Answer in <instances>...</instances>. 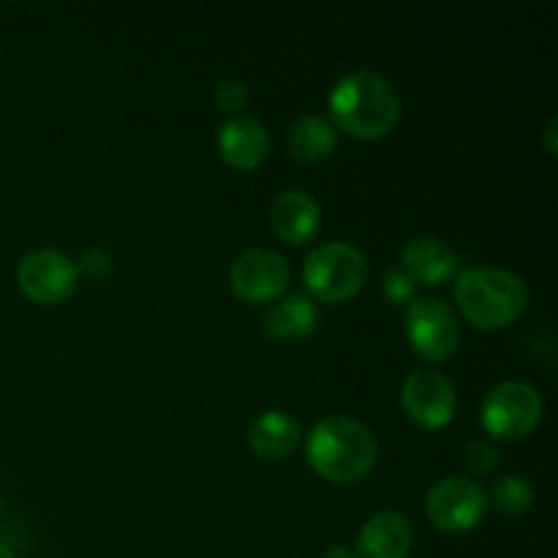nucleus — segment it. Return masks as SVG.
<instances>
[{
    "label": "nucleus",
    "instance_id": "nucleus-1",
    "mask_svg": "<svg viewBox=\"0 0 558 558\" xmlns=\"http://www.w3.org/2000/svg\"><path fill=\"white\" fill-rule=\"evenodd\" d=\"M330 123L354 140H381L401 120V96L376 71H352L330 93Z\"/></svg>",
    "mask_w": 558,
    "mask_h": 558
},
{
    "label": "nucleus",
    "instance_id": "nucleus-2",
    "mask_svg": "<svg viewBox=\"0 0 558 558\" xmlns=\"http://www.w3.org/2000/svg\"><path fill=\"white\" fill-rule=\"evenodd\" d=\"M308 463L322 480L332 485H354L371 474L379 458V441L365 423L343 414L319 420L311 428Z\"/></svg>",
    "mask_w": 558,
    "mask_h": 558
},
{
    "label": "nucleus",
    "instance_id": "nucleus-3",
    "mask_svg": "<svg viewBox=\"0 0 558 558\" xmlns=\"http://www.w3.org/2000/svg\"><path fill=\"white\" fill-rule=\"evenodd\" d=\"M458 311L477 330H501L529 308V287L521 276L501 267H469L452 287Z\"/></svg>",
    "mask_w": 558,
    "mask_h": 558
},
{
    "label": "nucleus",
    "instance_id": "nucleus-4",
    "mask_svg": "<svg viewBox=\"0 0 558 558\" xmlns=\"http://www.w3.org/2000/svg\"><path fill=\"white\" fill-rule=\"evenodd\" d=\"M368 281V259L352 243H322L305 256L303 283L316 303H349Z\"/></svg>",
    "mask_w": 558,
    "mask_h": 558
},
{
    "label": "nucleus",
    "instance_id": "nucleus-5",
    "mask_svg": "<svg viewBox=\"0 0 558 558\" xmlns=\"http://www.w3.org/2000/svg\"><path fill=\"white\" fill-rule=\"evenodd\" d=\"M480 414L485 434L494 439H526L543 423L545 401L526 381H501L485 396Z\"/></svg>",
    "mask_w": 558,
    "mask_h": 558
},
{
    "label": "nucleus",
    "instance_id": "nucleus-6",
    "mask_svg": "<svg viewBox=\"0 0 558 558\" xmlns=\"http://www.w3.org/2000/svg\"><path fill=\"white\" fill-rule=\"evenodd\" d=\"M407 338L420 360L445 363L461 343L456 311L439 298H414L407 305Z\"/></svg>",
    "mask_w": 558,
    "mask_h": 558
},
{
    "label": "nucleus",
    "instance_id": "nucleus-7",
    "mask_svg": "<svg viewBox=\"0 0 558 558\" xmlns=\"http://www.w3.org/2000/svg\"><path fill=\"white\" fill-rule=\"evenodd\" d=\"M488 496L472 477H441L425 496V515L445 534H466L483 523Z\"/></svg>",
    "mask_w": 558,
    "mask_h": 558
},
{
    "label": "nucleus",
    "instance_id": "nucleus-8",
    "mask_svg": "<svg viewBox=\"0 0 558 558\" xmlns=\"http://www.w3.org/2000/svg\"><path fill=\"white\" fill-rule=\"evenodd\" d=\"M20 292L36 305H60L76 292L80 272L65 254L54 248L31 251L16 267Z\"/></svg>",
    "mask_w": 558,
    "mask_h": 558
},
{
    "label": "nucleus",
    "instance_id": "nucleus-9",
    "mask_svg": "<svg viewBox=\"0 0 558 558\" xmlns=\"http://www.w3.org/2000/svg\"><path fill=\"white\" fill-rule=\"evenodd\" d=\"M401 407L414 425L425 430H439L456 417V385L441 371L417 368L403 379Z\"/></svg>",
    "mask_w": 558,
    "mask_h": 558
},
{
    "label": "nucleus",
    "instance_id": "nucleus-10",
    "mask_svg": "<svg viewBox=\"0 0 558 558\" xmlns=\"http://www.w3.org/2000/svg\"><path fill=\"white\" fill-rule=\"evenodd\" d=\"M289 262L278 251L248 248L232 262L229 270V287L240 300L254 305L276 303L289 287Z\"/></svg>",
    "mask_w": 558,
    "mask_h": 558
},
{
    "label": "nucleus",
    "instance_id": "nucleus-11",
    "mask_svg": "<svg viewBox=\"0 0 558 558\" xmlns=\"http://www.w3.org/2000/svg\"><path fill=\"white\" fill-rule=\"evenodd\" d=\"M218 153L223 161L240 172L259 169L270 156V134L265 125L251 114H234L218 129Z\"/></svg>",
    "mask_w": 558,
    "mask_h": 558
},
{
    "label": "nucleus",
    "instance_id": "nucleus-12",
    "mask_svg": "<svg viewBox=\"0 0 558 558\" xmlns=\"http://www.w3.org/2000/svg\"><path fill=\"white\" fill-rule=\"evenodd\" d=\"M270 227L281 243L300 248L308 245L322 229V207L305 191H283L270 207Z\"/></svg>",
    "mask_w": 558,
    "mask_h": 558
},
{
    "label": "nucleus",
    "instance_id": "nucleus-13",
    "mask_svg": "<svg viewBox=\"0 0 558 558\" xmlns=\"http://www.w3.org/2000/svg\"><path fill=\"white\" fill-rule=\"evenodd\" d=\"M414 545V529L407 515L396 510L376 512L354 539V558H409Z\"/></svg>",
    "mask_w": 558,
    "mask_h": 558
},
{
    "label": "nucleus",
    "instance_id": "nucleus-14",
    "mask_svg": "<svg viewBox=\"0 0 558 558\" xmlns=\"http://www.w3.org/2000/svg\"><path fill=\"white\" fill-rule=\"evenodd\" d=\"M401 270L412 278L417 287H441L450 281L458 270L456 251L439 238L420 234L412 238L401 251Z\"/></svg>",
    "mask_w": 558,
    "mask_h": 558
},
{
    "label": "nucleus",
    "instance_id": "nucleus-15",
    "mask_svg": "<svg viewBox=\"0 0 558 558\" xmlns=\"http://www.w3.org/2000/svg\"><path fill=\"white\" fill-rule=\"evenodd\" d=\"M303 428L287 412H262L248 425V447L262 461H283L298 450Z\"/></svg>",
    "mask_w": 558,
    "mask_h": 558
},
{
    "label": "nucleus",
    "instance_id": "nucleus-16",
    "mask_svg": "<svg viewBox=\"0 0 558 558\" xmlns=\"http://www.w3.org/2000/svg\"><path fill=\"white\" fill-rule=\"evenodd\" d=\"M316 325H319V311L314 300L305 294L276 300V305L262 316V332L270 341H300V338H308Z\"/></svg>",
    "mask_w": 558,
    "mask_h": 558
},
{
    "label": "nucleus",
    "instance_id": "nucleus-17",
    "mask_svg": "<svg viewBox=\"0 0 558 558\" xmlns=\"http://www.w3.org/2000/svg\"><path fill=\"white\" fill-rule=\"evenodd\" d=\"M289 153L300 163H319L336 153L338 131L336 125L319 114H305L289 129L287 136Z\"/></svg>",
    "mask_w": 558,
    "mask_h": 558
},
{
    "label": "nucleus",
    "instance_id": "nucleus-18",
    "mask_svg": "<svg viewBox=\"0 0 558 558\" xmlns=\"http://www.w3.org/2000/svg\"><path fill=\"white\" fill-rule=\"evenodd\" d=\"M488 505H494L496 512L507 518H518L523 512L532 510L534 505V488L526 477L521 474H507V477L496 480V485L490 488Z\"/></svg>",
    "mask_w": 558,
    "mask_h": 558
},
{
    "label": "nucleus",
    "instance_id": "nucleus-19",
    "mask_svg": "<svg viewBox=\"0 0 558 558\" xmlns=\"http://www.w3.org/2000/svg\"><path fill=\"white\" fill-rule=\"evenodd\" d=\"M213 101H216V107L221 109V112L234 118V114L248 104V87L240 80H221L216 85V90H213Z\"/></svg>",
    "mask_w": 558,
    "mask_h": 558
},
{
    "label": "nucleus",
    "instance_id": "nucleus-20",
    "mask_svg": "<svg viewBox=\"0 0 558 558\" xmlns=\"http://www.w3.org/2000/svg\"><path fill=\"white\" fill-rule=\"evenodd\" d=\"M466 466L469 472L477 474V477H485V474H490L499 466V450L485 439L472 441V445L466 447Z\"/></svg>",
    "mask_w": 558,
    "mask_h": 558
},
{
    "label": "nucleus",
    "instance_id": "nucleus-21",
    "mask_svg": "<svg viewBox=\"0 0 558 558\" xmlns=\"http://www.w3.org/2000/svg\"><path fill=\"white\" fill-rule=\"evenodd\" d=\"M414 292H417V283H414L401 267H392V270L385 276V281H381V294H385L390 303L409 305L414 300Z\"/></svg>",
    "mask_w": 558,
    "mask_h": 558
},
{
    "label": "nucleus",
    "instance_id": "nucleus-22",
    "mask_svg": "<svg viewBox=\"0 0 558 558\" xmlns=\"http://www.w3.org/2000/svg\"><path fill=\"white\" fill-rule=\"evenodd\" d=\"M112 267H114L112 254H109L107 248H101V245H96V248H87L85 254H82L80 265H76V272L87 276L90 281H104V278L112 272Z\"/></svg>",
    "mask_w": 558,
    "mask_h": 558
},
{
    "label": "nucleus",
    "instance_id": "nucleus-23",
    "mask_svg": "<svg viewBox=\"0 0 558 558\" xmlns=\"http://www.w3.org/2000/svg\"><path fill=\"white\" fill-rule=\"evenodd\" d=\"M322 558H354V554L352 548H347V545H330Z\"/></svg>",
    "mask_w": 558,
    "mask_h": 558
},
{
    "label": "nucleus",
    "instance_id": "nucleus-24",
    "mask_svg": "<svg viewBox=\"0 0 558 558\" xmlns=\"http://www.w3.org/2000/svg\"><path fill=\"white\" fill-rule=\"evenodd\" d=\"M556 118L548 120V125H545V147H548V153H556V142H554V134H556Z\"/></svg>",
    "mask_w": 558,
    "mask_h": 558
},
{
    "label": "nucleus",
    "instance_id": "nucleus-25",
    "mask_svg": "<svg viewBox=\"0 0 558 558\" xmlns=\"http://www.w3.org/2000/svg\"><path fill=\"white\" fill-rule=\"evenodd\" d=\"M0 558H16V556H14V550L9 548V545L0 543Z\"/></svg>",
    "mask_w": 558,
    "mask_h": 558
}]
</instances>
